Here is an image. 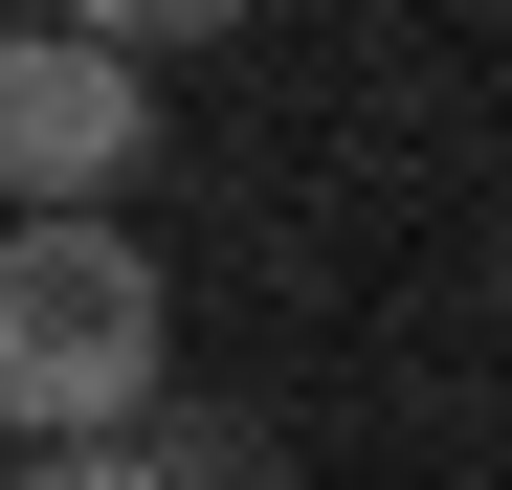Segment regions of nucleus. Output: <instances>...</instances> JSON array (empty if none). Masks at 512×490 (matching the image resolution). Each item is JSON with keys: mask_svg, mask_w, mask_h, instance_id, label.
Segmentation results:
<instances>
[{"mask_svg": "<svg viewBox=\"0 0 512 490\" xmlns=\"http://www.w3.org/2000/svg\"><path fill=\"white\" fill-rule=\"evenodd\" d=\"M0 490H179V468H156V446L112 424V446H45V468H0Z\"/></svg>", "mask_w": 512, "mask_h": 490, "instance_id": "obj_4", "label": "nucleus"}, {"mask_svg": "<svg viewBox=\"0 0 512 490\" xmlns=\"http://www.w3.org/2000/svg\"><path fill=\"white\" fill-rule=\"evenodd\" d=\"M156 156V67L67 45V23H0V223H112Z\"/></svg>", "mask_w": 512, "mask_h": 490, "instance_id": "obj_2", "label": "nucleus"}, {"mask_svg": "<svg viewBox=\"0 0 512 490\" xmlns=\"http://www.w3.org/2000/svg\"><path fill=\"white\" fill-rule=\"evenodd\" d=\"M156 357H179V290L134 223H0V424L23 446H112Z\"/></svg>", "mask_w": 512, "mask_h": 490, "instance_id": "obj_1", "label": "nucleus"}, {"mask_svg": "<svg viewBox=\"0 0 512 490\" xmlns=\"http://www.w3.org/2000/svg\"><path fill=\"white\" fill-rule=\"evenodd\" d=\"M23 23L112 45V67H179V45H223V23H245V0H23Z\"/></svg>", "mask_w": 512, "mask_h": 490, "instance_id": "obj_3", "label": "nucleus"}]
</instances>
